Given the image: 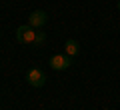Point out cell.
<instances>
[{"label":"cell","mask_w":120,"mask_h":110,"mask_svg":"<svg viewBox=\"0 0 120 110\" xmlns=\"http://www.w3.org/2000/svg\"><path fill=\"white\" fill-rule=\"evenodd\" d=\"M36 36H38V32L30 24L18 26V30H16V40L20 44H36Z\"/></svg>","instance_id":"6da1fadb"},{"label":"cell","mask_w":120,"mask_h":110,"mask_svg":"<svg viewBox=\"0 0 120 110\" xmlns=\"http://www.w3.org/2000/svg\"><path fill=\"white\" fill-rule=\"evenodd\" d=\"M26 80H28V84L32 86V88H42V86L46 84V74H44L40 68H30V70L26 72Z\"/></svg>","instance_id":"7a4b0ae2"},{"label":"cell","mask_w":120,"mask_h":110,"mask_svg":"<svg viewBox=\"0 0 120 110\" xmlns=\"http://www.w3.org/2000/svg\"><path fill=\"white\" fill-rule=\"evenodd\" d=\"M72 64V58H70L68 54H52V58H50V66H52V70H66V68Z\"/></svg>","instance_id":"3957f363"},{"label":"cell","mask_w":120,"mask_h":110,"mask_svg":"<svg viewBox=\"0 0 120 110\" xmlns=\"http://www.w3.org/2000/svg\"><path fill=\"white\" fill-rule=\"evenodd\" d=\"M46 22H48V14L44 12V10H34V12H30V16H28V24L32 26V28H42Z\"/></svg>","instance_id":"277c9868"},{"label":"cell","mask_w":120,"mask_h":110,"mask_svg":"<svg viewBox=\"0 0 120 110\" xmlns=\"http://www.w3.org/2000/svg\"><path fill=\"white\" fill-rule=\"evenodd\" d=\"M64 52L72 58V56H76L78 52H80V44H78V40H74V38H68L66 40V44H64Z\"/></svg>","instance_id":"5b68a950"},{"label":"cell","mask_w":120,"mask_h":110,"mask_svg":"<svg viewBox=\"0 0 120 110\" xmlns=\"http://www.w3.org/2000/svg\"><path fill=\"white\" fill-rule=\"evenodd\" d=\"M44 40H46V34H44V32H38V36H36V44H42Z\"/></svg>","instance_id":"8992f818"},{"label":"cell","mask_w":120,"mask_h":110,"mask_svg":"<svg viewBox=\"0 0 120 110\" xmlns=\"http://www.w3.org/2000/svg\"><path fill=\"white\" fill-rule=\"evenodd\" d=\"M118 10H120V0H118Z\"/></svg>","instance_id":"52a82bcc"}]
</instances>
